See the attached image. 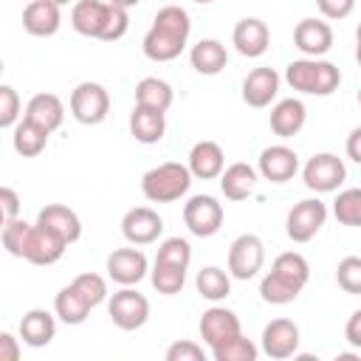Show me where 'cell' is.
<instances>
[{
  "label": "cell",
  "instance_id": "e0dca14e",
  "mask_svg": "<svg viewBox=\"0 0 361 361\" xmlns=\"http://www.w3.org/2000/svg\"><path fill=\"white\" fill-rule=\"evenodd\" d=\"M293 45L302 56H324L333 48V28L322 17H305L293 28Z\"/></svg>",
  "mask_w": 361,
  "mask_h": 361
},
{
  "label": "cell",
  "instance_id": "ffe728a7",
  "mask_svg": "<svg viewBox=\"0 0 361 361\" xmlns=\"http://www.w3.org/2000/svg\"><path fill=\"white\" fill-rule=\"evenodd\" d=\"M186 166L192 169V175H195L197 180H214V178H220L223 169H226L223 147H220L217 141H209V138L197 141V144L189 149Z\"/></svg>",
  "mask_w": 361,
  "mask_h": 361
},
{
  "label": "cell",
  "instance_id": "816d5d0a",
  "mask_svg": "<svg viewBox=\"0 0 361 361\" xmlns=\"http://www.w3.org/2000/svg\"><path fill=\"white\" fill-rule=\"evenodd\" d=\"M51 3H56V6H68V3H73V0H51Z\"/></svg>",
  "mask_w": 361,
  "mask_h": 361
},
{
  "label": "cell",
  "instance_id": "db71d44e",
  "mask_svg": "<svg viewBox=\"0 0 361 361\" xmlns=\"http://www.w3.org/2000/svg\"><path fill=\"white\" fill-rule=\"evenodd\" d=\"M358 104H361V90H358Z\"/></svg>",
  "mask_w": 361,
  "mask_h": 361
},
{
  "label": "cell",
  "instance_id": "8fae6325",
  "mask_svg": "<svg viewBox=\"0 0 361 361\" xmlns=\"http://www.w3.org/2000/svg\"><path fill=\"white\" fill-rule=\"evenodd\" d=\"M299 341H302V333L293 319H274L262 327L259 350L274 361H285L299 353Z\"/></svg>",
  "mask_w": 361,
  "mask_h": 361
},
{
  "label": "cell",
  "instance_id": "44dd1931",
  "mask_svg": "<svg viewBox=\"0 0 361 361\" xmlns=\"http://www.w3.org/2000/svg\"><path fill=\"white\" fill-rule=\"evenodd\" d=\"M62 6L51 0H31L23 8V28L31 37H54L62 25Z\"/></svg>",
  "mask_w": 361,
  "mask_h": 361
},
{
  "label": "cell",
  "instance_id": "b9f144b4",
  "mask_svg": "<svg viewBox=\"0 0 361 361\" xmlns=\"http://www.w3.org/2000/svg\"><path fill=\"white\" fill-rule=\"evenodd\" d=\"M20 121V96L11 85H0V127L11 130Z\"/></svg>",
  "mask_w": 361,
  "mask_h": 361
},
{
  "label": "cell",
  "instance_id": "ab89813d",
  "mask_svg": "<svg viewBox=\"0 0 361 361\" xmlns=\"http://www.w3.org/2000/svg\"><path fill=\"white\" fill-rule=\"evenodd\" d=\"M28 228H31V223H25L23 217H14V220H6V223H3L0 240H3V248H6L11 257H20V259H23V245H25Z\"/></svg>",
  "mask_w": 361,
  "mask_h": 361
},
{
  "label": "cell",
  "instance_id": "8d00e7d4",
  "mask_svg": "<svg viewBox=\"0 0 361 361\" xmlns=\"http://www.w3.org/2000/svg\"><path fill=\"white\" fill-rule=\"evenodd\" d=\"M257 355H259V347L251 338H245L243 333H237L228 341L212 347L214 361H257Z\"/></svg>",
  "mask_w": 361,
  "mask_h": 361
},
{
  "label": "cell",
  "instance_id": "f5cc1de1",
  "mask_svg": "<svg viewBox=\"0 0 361 361\" xmlns=\"http://www.w3.org/2000/svg\"><path fill=\"white\" fill-rule=\"evenodd\" d=\"M192 3H200V6H209V3H214V0H192Z\"/></svg>",
  "mask_w": 361,
  "mask_h": 361
},
{
  "label": "cell",
  "instance_id": "5bb4252c",
  "mask_svg": "<svg viewBox=\"0 0 361 361\" xmlns=\"http://www.w3.org/2000/svg\"><path fill=\"white\" fill-rule=\"evenodd\" d=\"M257 172L271 183H288L299 172V155L288 144H271L259 152Z\"/></svg>",
  "mask_w": 361,
  "mask_h": 361
},
{
  "label": "cell",
  "instance_id": "3957f363",
  "mask_svg": "<svg viewBox=\"0 0 361 361\" xmlns=\"http://www.w3.org/2000/svg\"><path fill=\"white\" fill-rule=\"evenodd\" d=\"M285 82L305 96H330L341 85V71L322 56H302L288 62Z\"/></svg>",
  "mask_w": 361,
  "mask_h": 361
},
{
  "label": "cell",
  "instance_id": "ee69618b",
  "mask_svg": "<svg viewBox=\"0 0 361 361\" xmlns=\"http://www.w3.org/2000/svg\"><path fill=\"white\" fill-rule=\"evenodd\" d=\"M316 6H319L324 20H344L353 14L355 0H316Z\"/></svg>",
  "mask_w": 361,
  "mask_h": 361
},
{
  "label": "cell",
  "instance_id": "7dc6e473",
  "mask_svg": "<svg viewBox=\"0 0 361 361\" xmlns=\"http://www.w3.org/2000/svg\"><path fill=\"white\" fill-rule=\"evenodd\" d=\"M344 338H347L355 350H361V307L350 313V319H347V324H344Z\"/></svg>",
  "mask_w": 361,
  "mask_h": 361
},
{
  "label": "cell",
  "instance_id": "277c9868",
  "mask_svg": "<svg viewBox=\"0 0 361 361\" xmlns=\"http://www.w3.org/2000/svg\"><path fill=\"white\" fill-rule=\"evenodd\" d=\"M192 169L180 161H164L141 175V192L149 203H175L192 186Z\"/></svg>",
  "mask_w": 361,
  "mask_h": 361
},
{
  "label": "cell",
  "instance_id": "52a82bcc",
  "mask_svg": "<svg viewBox=\"0 0 361 361\" xmlns=\"http://www.w3.org/2000/svg\"><path fill=\"white\" fill-rule=\"evenodd\" d=\"M107 313L113 319V324L118 330H138L147 324L149 319V299L144 293H138L133 285H121V290H116L110 299H107Z\"/></svg>",
  "mask_w": 361,
  "mask_h": 361
},
{
  "label": "cell",
  "instance_id": "f6af8a7d",
  "mask_svg": "<svg viewBox=\"0 0 361 361\" xmlns=\"http://www.w3.org/2000/svg\"><path fill=\"white\" fill-rule=\"evenodd\" d=\"M0 209H3V223L20 217V195L11 186H3L0 189Z\"/></svg>",
  "mask_w": 361,
  "mask_h": 361
},
{
  "label": "cell",
  "instance_id": "c3c4849f",
  "mask_svg": "<svg viewBox=\"0 0 361 361\" xmlns=\"http://www.w3.org/2000/svg\"><path fill=\"white\" fill-rule=\"evenodd\" d=\"M344 149H347V158L355 161V164L361 166V127H353V130H350Z\"/></svg>",
  "mask_w": 361,
  "mask_h": 361
},
{
  "label": "cell",
  "instance_id": "6da1fadb",
  "mask_svg": "<svg viewBox=\"0 0 361 361\" xmlns=\"http://www.w3.org/2000/svg\"><path fill=\"white\" fill-rule=\"evenodd\" d=\"M192 34V17L186 8L166 3L155 11L149 31L141 39V51L152 62H172L183 54Z\"/></svg>",
  "mask_w": 361,
  "mask_h": 361
},
{
  "label": "cell",
  "instance_id": "ac0fdd59",
  "mask_svg": "<svg viewBox=\"0 0 361 361\" xmlns=\"http://www.w3.org/2000/svg\"><path fill=\"white\" fill-rule=\"evenodd\" d=\"M231 45L237 48L240 56H248V59H257L268 51L271 45V31L268 25L259 20V17H243L234 31H231Z\"/></svg>",
  "mask_w": 361,
  "mask_h": 361
},
{
  "label": "cell",
  "instance_id": "ba28073f",
  "mask_svg": "<svg viewBox=\"0 0 361 361\" xmlns=\"http://www.w3.org/2000/svg\"><path fill=\"white\" fill-rule=\"evenodd\" d=\"M324 223H327V203H322L319 197H305L290 206L285 217V234L293 243H310L324 228Z\"/></svg>",
  "mask_w": 361,
  "mask_h": 361
},
{
  "label": "cell",
  "instance_id": "f546056e",
  "mask_svg": "<svg viewBox=\"0 0 361 361\" xmlns=\"http://www.w3.org/2000/svg\"><path fill=\"white\" fill-rule=\"evenodd\" d=\"M90 302L73 288V285H65L56 296H54V313H56V319L59 322H65V324H82L87 316H90Z\"/></svg>",
  "mask_w": 361,
  "mask_h": 361
},
{
  "label": "cell",
  "instance_id": "5b68a950",
  "mask_svg": "<svg viewBox=\"0 0 361 361\" xmlns=\"http://www.w3.org/2000/svg\"><path fill=\"white\" fill-rule=\"evenodd\" d=\"M71 116L85 124V127H96L107 118L110 113V93L104 85L99 82H79L71 90Z\"/></svg>",
  "mask_w": 361,
  "mask_h": 361
},
{
  "label": "cell",
  "instance_id": "f35d334b",
  "mask_svg": "<svg viewBox=\"0 0 361 361\" xmlns=\"http://www.w3.org/2000/svg\"><path fill=\"white\" fill-rule=\"evenodd\" d=\"M155 259H158V262H169V265L189 268V262H192V245H189L183 237H166V240L158 245Z\"/></svg>",
  "mask_w": 361,
  "mask_h": 361
},
{
  "label": "cell",
  "instance_id": "83f0119b",
  "mask_svg": "<svg viewBox=\"0 0 361 361\" xmlns=\"http://www.w3.org/2000/svg\"><path fill=\"white\" fill-rule=\"evenodd\" d=\"M166 133V113L135 104L130 113V135L141 144H158Z\"/></svg>",
  "mask_w": 361,
  "mask_h": 361
},
{
  "label": "cell",
  "instance_id": "7402d4cb",
  "mask_svg": "<svg viewBox=\"0 0 361 361\" xmlns=\"http://www.w3.org/2000/svg\"><path fill=\"white\" fill-rule=\"evenodd\" d=\"M268 121H271L274 135H279V138H293V135L302 133V127H305V121H307V107H305L302 99H293V96H290V99H279V102L271 107Z\"/></svg>",
  "mask_w": 361,
  "mask_h": 361
},
{
  "label": "cell",
  "instance_id": "603a6c76",
  "mask_svg": "<svg viewBox=\"0 0 361 361\" xmlns=\"http://www.w3.org/2000/svg\"><path fill=\"white\" fill-rule=\"evenodd\" d=\"M56 336V313H48L45 307H31L20 319V338L28 347H48Z\"/></svg>",
  "mask_w": 361,
  "mask_h": 361
},
{
  "label": "cell",
  "instance_id": "7a4b0ae2",
  "mask_svg": "<svg viewBox=\"0 0 361 361\" xmlns=\"http://www.w3.org/2000/svg\"><path fill=\"white\" fill-rule=\"evenodd\" d=\"M130 8L113 6L107 0H76L71 8V25L76 34L102 39V42H116L127 34L130 28Z\"/></svg>",
  "mask_w": 361,
  "mask_h": 361
},
{
  "label": "cell",
  "instance_id": "d4e9b609",
  "mask_svg": "<svg viewBox=\"0 0 361 361\" xmlns=\"http://www.w3.org/2000/svg\"><path fill=\"white\" fill-rule=\"evenodd\" d=\"M37 223H42L45 228L56 231L68 245L82 237V220H79V214H76L73 209L62 206V203H48V206H42L39 214H37Z\"/></svg>",
  "mask_w": 361,
  "mask_h": 361
},
{
  "label": "cell",
  "instance_id": "8992f818",
  "mask_svg": "<svg viewBox=\"0 0 361 361\" xmlns=\"http://www.w3.org/2000/svg\"><path fill=\"white\" fill-rule=\"evenodd\" d=\"M302 180L310 192L316 195H327V192H338V186L347 180V166L338 155L333 152H316L307 158V164L302 166Z\"/></svg>",
  "mask_w": 361,
  "mask_h": 361
},
{
  "label": "cell",
  "instance_id": "7c38bea8",
  "mask_svg": "<svg viewBox=\"0 0 361 361\" xmlns=\"http://www.w3.org/2000/svg\"><path fill=\"white\" fill-rule=\"evenodd\" d=\"M65 248H68V243L56 231L45 228L42 223H34L28 228V237L23 245V259H28L31 265H54L62 259Z\"/></svg>",
  "mask_w": 361,
  "mask_h": 361
},
{
  "label": "cell",
  "instance_id": "d590c367",
  "mask_svg": "<svg viewBox=\"0 0 361 361\" xmlns=\"http://www.w3.org/2000/svg\"><path fill=\"white\" fill-rule=\"evenodd\" d=\"M299 293H302V288H296L293 282L282 279V276L274 274V271H268V274L262 276V282H259V296H262V302H268V305H290Z\"/></svg>",
  "mask_w": 361,
  "mask_h": 361
},
{
  "label": "cell",
  "instance_id": "f1b7e54d",
  "mask_svg": "<svg viewBox=\"0 0 361 361\" xmlns=\"http://www.w3.org/2000/svg\"><path fill=\"white\" fill-rule=\"evenodd\" d=\"M48 135H51V133H48L45 127H39V124H34L31 118L23 116V121H17V127H14L11 147H14V152L23 155V158H37V155L45 149Z\"/></svg>",
  "mask_w": 361,
  "mask_h": 361
},
{
  "label": "cell",
  "instance_id": "1f68e13d",
  "mask_svg": "<svg viewBox=\"0 0 361 361\" xmlns=\"http://www.w3.org/2000/svg\"><path fill=\"white\" fill-rule=\"evenodd\" d=\"M195 288L203 299L209 302H223L228 293H231V274L217 268V265H206L197 271L195 276Z\"/></svg>",
  "mask_w": 361,
  "mask_h": 361
},
{
  "label": "cell",
  "instance_id": "30bf717a",
  "mask_svg": "<svg viewBox=\"0 0 361 361\" xmlns=\"http://www.w3.org/2000/svg\"><path fill=\"white\" fill-rule=\"evenodd\" d=\"M183 223L195 237H214L223 228V203L212 195H192L183 203Z\"/></svg>",
  "mask_w": 361,
  "mask_h": 361
},
{
  "label": "cell",
  "instance_id": "d6a6232c",
  "mask_svg": "<svg viewBox=\"0 0 361 361\" xmlns=\"http://www.w3.org/2000/svg\"><path fill=\"white\" fill-rule=\"evenodd\" d=\"M149 282H152V288L158 290V293H164V296H175V293H180L183 290V285H186V268H180V265H169V262H152V271H149Z\"/></svg>",
  "mask_w": 361,
  "mask_h": 361
},
{
  "label": "cell",
  "instance_id": "d6986e66",
  "mask_svg": "<svg viewBox=\"0 0 361 361\" xmlns=\"http://www.w3.org/2000/svg\"><path fill=\"white\" fill-rule=\"evenodd\" d=\"M279 82H282V76L274 68H254L243 79V102L257 110L268 107L279 93Z\"/></svg>",
  "mask_w": 361,
  "mask_h": 361
},
{
  "label": "cell",
  "instance_id": "484cf974",
  "mask_svg": "<svg viewBox=\"0 0 361 361\" xmlns=\"http://www.w3.org/2000/svg\"><path fill=\"white\" fill-rule=\"evenodd\" d=\"M25 118H31L34 124H39L48 133H54L65 121V104H62V99L56 93H37L25 104Z\"/></svg>",
  "mask_w": 361,
  "mask_h": 361
},
{
  "label": "cell",
  "instance_id": "4316f807",
  "mask_svg": "<svg viewBox=\"0 0 361 361\" xmlns=\"http://www.w3.org/2000/svg\"><path fill=\"white\" fill-rule=\"evenodd\" d=\"M189 62H192V68H195L197 73H203V76H217V73L228 65V51H226V45H223L220 39L209 37V39H200V42L192 45Z\"/></svg>",
  "mask_w": 361,
  "mask_h": 361
},
{
  "label": "cell",
  "instance_id": "74e56055",
  "mask_svg": "<svg viewBox=\"0 0 361 361\" xmlns=\"http://www.w3.org/2000/svg\"><path fill=\"white\" fill-rule=\"evenodd\" d=\"M87 302H90V307H99L102 302H107L110 299V293H107V279L102 276V274H93V271H85V274H79L73 282H71Z\"/></svg>",
  "mask_w": 361,
  "mask_h": 361
},
{
  "label": "cell",
  "instance_id": "7bdbcfd3",
  "mask_svg": "<svg viewBox=\"0 0 361 361\" xmlns=\"http://www.w3.org/2000/svg\"><path fill=\"white\" fill-rule=\"evenodd\" d=\"M166 361H203V347L197 344V341H192V338H180V341H175V344H169L166 347Z\"/></svg>",
  "mask_w": 361,
  "mask_h": 361
},
{
  "label": "cell",
  "instance_id": "cb8c5ba5",
  "mask_svg": "<svg viewBox=\"0 0 361 361\" xmlns=\"http://www.w3.org/2000/svg\"><path fill=\"white\" fill-rule=\"evenodd\" d=\"M257 180H259V172L257 166L245 164V161H234L223 169L220 175V192L228 197V200H245L254 189H257Z\"/></svg>",
  "mask_w": 361,
  "mask_h": 361
},
{
  "label": "cell",
  "instance_id": "e575fe53",
  "mask_svg": "<svg viewBox=\"0 0 361 361\" xmlns=\"http://www.w3.org/2000/svg\"><path fill=\"white\" fill-rule=\"evenodd\" d=\"M333 217L341 226L350 228H361V186L353 189H341L333 200Z\"/></svg>",
  "mask_w": 361,
  "mask_h": 361
},
{
  "label": "cell",
  "instance_id": "bcb514c9",
  "mask_svg": "<svg viewBox=\"0 0 361 361\" xmlns=\"http://www.w3.org/2000/svg\"><path fill=\"white\" fill-rule=\"evenodd\" d=\"M0 361H20V338H14L8 330L0 333Z\"/></svg>",
  "mask_w": 361,
  "mask_h": 361
},
{
  "label": "cell",
  "instance_id": "9c48e42d",
  "mask_svg": "<svg viewBox=\"0 0 361 361\" xmlns=\"http://www.w3.org/2000/svg\"><path fill=\"white\" fill-rule=\"evenodd\" d=\"M265 265V243L257 234H240L228 245V274L234 279H254Z\"/></svg>",
  "mask_w": 361,
  "mask_h": 361
},
{
  "label": "cell",
  "instance_id": "4fadbf2b",
  "mask_svg": "<svg viewBox=\"0 0 361 361\" xmlns=\"http://www.w3.org/2000/svg\"><path fill=\"white\" fill-rule=\"evenodd\" d=\"M121 234L130 245H149L164 234V217L149 206H135L121 217Z\"/></svg>",
  "mask_w": 361,
  "mask_h": 361
},
{
  "label": "cell",
  "instance_id": "836d02e7",
  "mask_svg": "<svg viewBox=\"0 0 361 361\" xmlns=\"http://www.w3.org/2000/svg\"><path fill=\"white\" fill-rule=\"evenodd\" d=\"M271 271L279 274L282 279L293 282V285L302 288V290H305V285H307V279H310V265H307V259H305L299 251H285V254H279V257L274 259Z\"/></svg>",
  "mask_w": 361,
  "mask_h": 361
},
{
  "label": "cell",
  "instance_id": "2e32d148",
  "mask_svg": "<svg viewBox=\"0 0 361 361\" xmlns=\"http://www.w3.org/2000/svg\"><path fill=\"white\" fill-rule=\"evenodd\" d=\"M149 274V259L141 248H116L107 257V276L116 285H138Z\"/></svg>",
  "mask_w": 361,
  "mask_h": 361
},
{
  "label": "cell",
  "instance_id": "60d3db41",
  "mask_svg": "<svg viewBox=\"0 0 361 361\" xmlns=\"http://www.w3.org/2000/svg\"><path fill=\"white\" fill-rule=\"evenodd\" d=\"M336 282L344 293L361 296V257H344L336 265Z\"/></svg>",
  "mask_w": 361,
  "mask_h": 361
},
{
  "label": "cell",
  "instance_id": "681fc988",
  "mask_svg": "<svg viewBox=\"0 0 361 361\" xmlns=\"http://www.w3.org/2000/svg\"><path fill=\"white\" fill-rule=\"evenodd\" d=\"M355 62L361 65V23H358V28H355Z\"/></svg>",
  "mask_w": 361,
  "mask_h": 361
},
{
  "label": "cell",
  "instance_id": "4dcf8cb0",
  "mask_svg": "<svg viewBox=\"0 0 361 361\" xmlns=\"http://www.w3.org/2000/svg\"><path fill=\"white\" fill-rule=\"evenodd\" d=\"M172 85L158 79V76H144L138 85H135V104L141 107H149V110H158V113H166L172 107Z\"/></svg>",
  "mask_w": 361,
  "mask_h": 361
},
{
  "label": "cell",
  "instance_id": "f907efd6",
  "mask_svg": "<svg viewBox=\"0 0 361 361\" xmlns=\"http://www.w3.org/2000/svg\"><path fill=\"white\" fill-rule=\"evenodd\" d=\"M107 3H113V6H121V8H133V6H138L141 0H107Z\"/></svg>",
  "mask_w": 361,
  "mask_h": 361
},
{
  "label": "cell",
  "instance_id": "9a60e30c",
  "mask_svg": "<svg viewBox=\"0 0 361 361\" xmlns=\"http://www.w3.org/2000/svg\"><path fill=\"white\" fill-rule=\"evenodd\" d=\"M197 330H200V338H203V344L212 350V347H217V344L228 341L231 336L243 333V324H240V316H237L234 310H228V307H220V305L214 302L209 310H203Z\"/></svg>",
  "mask_w": 361,
  "mask_h": 361
}]
</instances>
